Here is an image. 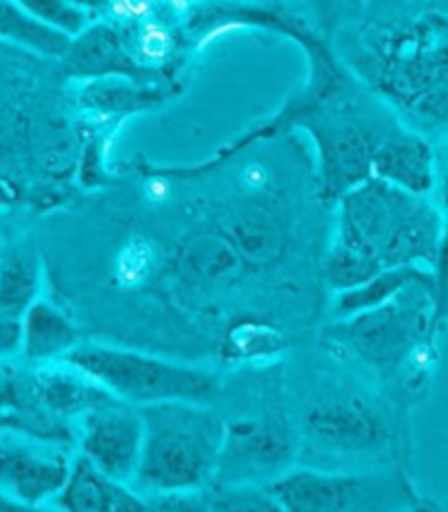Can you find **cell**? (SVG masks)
I'll return each instance as SVG.
<instances>
[{
    "instance_id": "cell-2",
    "label": "cell",
    "mask_w": 448,
    "mask_h": 512,
    "mask_svg": "<svg viewBox=\"0 0 448 512\" xmlns=\"http://www.w3.org/2000/svg\"><path fill=\"white\" fill-rule=\"evenodd\" d=\"M332 49L409 128L431 141L448 137V14L427 9L391 27L356 22Z\"/></svg>"
},
{
    "instance_id": "cell-20",
    "label": "cell",
    "mask_w": 448,
    "mask_h": 512,
    "mask_svg": "<svg viewBox=\"0 0 448 512\" xmlns=\"http://www.w3.org/2000/svg\"><path fill=\"white\" fill-rule=\"evenodd\" d=\"M435 146V176L431 198L440 211L442 220V238L440 253L435 262V324L438 330L444 328L448 321V137L433 141Z\"/></svg>"
},
{
    "instance_id": "cell-5",
    "label": "cell",
    "mask_w": 448,
    "mask_h": 512,
    "mask_svg": "<svg viewBox=\"0 0 448 512\" xmlns=\"http://www.w3.org/2000/svg\"><path fill=\"white\" fill-rule=\"evenodd\" d=\"M297 436L299 455L319 460L312 469L326 471H380L400 449L389 409L352 387H328L312 398Z\"/></svg>"
},
{
    "instance_id": "cell-26",
    "label": "cell",
    "mask_w": 448,
    "mask_h": 512,
    "mask_svg": "<svg viewBox=\"0 0 448 512\" xmlns=\"http://www.w3.org/2000/svg\"><path fill=\"white\" fill-rule=\"evenodd\" d=\"M0 512H60V510L47 504H25L0 493Z\"/></svg>"
},
{
    "instance_id": "cell-23",
    "label": "cell",
    "mask_w": 448,
    "mask_h": 512,
    "mask_svg": "<svg viewBox=\"0 0 448 512\" xmlns=\"http://www.w3.org/2000/svg\"><path fill=\"white\" fill-rule=\"evenodd\" d=\"M429 9V0H363L361 25L391 27L418 18Z\"/></svg>"
},
{
    "instance_id": "cell-3",
    "label": "cell",
    "mask_w": 448,
    "mask_h": 512,
    "mask_svg": "<svg viewBox=\"0 0 448 512\" xmlns=\"http://www.w3.org/2000/svg\"><path fill=\"white\" fill-rule=\"evenodd\" d=\"M332 209L330 238L363 253L376 269H435L442 220L431 196L411 194L380 178H369L347 192Z\"/></svg>"
},
{
    "instance_id": "cell-6",
    "label": "cell",
    "mask_w": 448,
    "mask_h": 512,
    "mask_svg": "<svg viewBox=\"0 0 448 512\" xmlns=\"http://www.w3.org/2000/svg\"><path fill=\"white\" fill-rule=\"evenodd\" d=\"M435 335V277H427L376 308L332 319L326 343L387 381L427 352Z\"/></svg>"
},
{
    "instance_id": "cell-11",
    "label": "cell",
    "mask_w": 448,
    "mask_h": 512,
    "mask_svg": "<svg viewBox=\"0 0 448 512\" xmlns=\"http://www.w3.org/2000/svg\"><path fill=\"white\" fill-rule=\"evenodd\" d=\"M71 84L82 124L110 139L115 137L123 121L172 102L185 88L183 82L141 84L123 80V77H104V80Z\"/></svg>"
},
{
    "instance_id": "cell-28",
    "label": "cell",
    "mask_w": 448,
    "mask_h": 512,
    "mask_svg": "<svg viewBox=\"0 0 448 512\" xmlns=\"http://www.w3.org/2000/svg\"><path fill=\"white\" fill-rule=\"evenodd\" d=\"M14 203H16L14 194H11V189H9V185L5 183V178L0 176V207H11Z\"/></svg>"
},
{
    "instance_id": "cell-14",
    "label": "cell",
    "mask_w": 448,
    "mask_h": 512,
    "mask_svg": "<svg viewBox=\"0 0 448 512\" xmlns=\"http://www.w3.org/2000/svg\"><path fill=\"white\" fill-rule=\"evenodd\" d=\"M372 172L374 178L411 194L431 196L435 176L433 141L400 121L376 148Z\"/></svg>"
},
{
    "instance_id": "cell-21",
    "label": "cell",
    "mask_w": 448,
    "mask_h": 512,
    "mask_svg": "<svg viewBox=\"0 0 448 512\" xmlns=\"http://www.w3.org/2000/svg\"><path fill=\"white\" fill-rule=\"evenodd\" d=\"M209 499L214 512H286L268 486L214 484Z\"/></svg>"
},
{
    "instance_id": "cell-25",
    "label": "cell",
    "mask_w": 448,
    "mask_h": 512,
    "mask_svg": "<svg viewBox=\"0 0 448 512\" xmlns=\"http://www.w3.org/2000/svg\"><path fill=\"white\" fill-rule=\"evenodd\" d=\"M22 321L0 315V359L20 350Z\"/></svg>"
},
{
    "instance_id": "cell-15",
    "label": "cell",
    "mask_w": 448,
    "mask_h": 512,
    "mask_svg": "<svg viewBox=\"0 0 448 512\" xmlns=\"http://www.w3.org/2000/svg\"><path fill=\"white\" fill-rule=\"evenodd\" d=\"M53 506L60 512H145V497L77 455Z\"/></svg>"
},
{
    "instance_id": "cell-27",
    "label": "cell",
    "mask_w": 448,
    "mask_h": 512,
    "mask_svg": "<svg viewBox=\"0 0 448 512\" xmlns=\"http://www.w3.org/2000/svg\"><path fill=\"white\" fill-rule=\"evenodd\" d=\"M71 3L75 7H80L82 11H86V14L95 20L97 16L104 18L110 11V7L115 5V0H71Z\"/></svg>"
},
{
    "instance_id": "cell-9",
    "label": "cell",
    "mask_w": 448,
    "mask_h": 512,
    "mask_svg": "<svg viewBox=\"0 0 448 512\" xmlns=\"http://www.w3.org/2000/svg\"><path fill=\"white\" fill-rule=\"evenodd\" d=\"M224 447L214 484L268 486L295 466L299 436L282 407L224 418Z\"/></svg>"
},
{
    "instance_id": "cell-19",
    "label": "cell",
    "mask_w": 448,
    "mask_h": 512,
    "mask_svg": "<svg viewBox=\"0 0 448 512\" xmlns=\"http://www.w3.org/2000/svg\"><path fill=\"white\" fill-rule=\"evenodd\" d=\"M427 277L435 275L431 269H422V266H396V269L380 271L372 280L352 288V291L334 295L330 306L332 319H345L363 313V310L376 308L389 302V299H394L413 282L427 280Z\"/></svg>"
},
{
    "instance_id": "cell-22",
    "label": "cell",
    "mask_w": 448,
    "mask_h": 512,
    "mask_svg": "<svg viewBox=\"0 0 448 512\" xmlns=\"http://www.w3.org/2000/svg\"><path fill=\"white\" fill-rule=\"evenodd\" d=\"M14 3L47 27L58 29L71 38L93 22V18L80 7H75L71 0H14Z\"/></svg>"
},
{
    "instance_id": "cell-4",
    "label": "cell",
    "mask_w": 448,
    "mask_h": 512,
    "mask_svg": "<svg viewBox=\"0 0 448 512\" xmlns=\"http://www.w3.org/2000/svg\"><path fill=\"white\" fill-rule=\"evenodd\" d=\"M143 453L134 488L145 497L214 486L224 447V416L211 403L141 407Z\"/></svg>"
},
{
    "instance_id": "cell-7",
    "label": "cell",
    "mask_w": 448,
    "mask_h": 512,
    "mask_svg": "<svg viewBox=\"0 0 448 512\" xmlns=\"http://www.w3.org/2000/svg\"><path fill=\"white\" fill-rule=\"evenodd\" d=\"M62 363L75 367L112 396L139 409L159 403L214 405L220 394L216 374L117 345L82 341L64 356Z\"/></svg>"
},
{
    "instance_id": "cell-10",
    "label": "cell",
    "mask_w": 448,
    "mask_h": 512,
    "mask_svg": "<svg viewBox=\"0 0 448 512\" xmlns=\"http://www.w3.org/2000/svg\"><path fill=\"white\" fill-rule=\"evenodd\" d=\"M80 455L95 469L123 484H134L143 453L141 409L110 398L80 420Z\"/></svg>"
},
{
    "instance_id": "cell-1",
    "label": "cell",
    "mask_w": 448,
    "mask_h": 512,
    "mask_svg": "<svg viewBox=\"0 0 448 512\" xmlns=\"http://www.w3.org/2000/svg\"><path fill=\"white\" fill-rule=\"evenodd\" d=\"M297 44L308 60L306 84L273 117L246 130L214 157H229L290 132H306L312 141L317 196L323 207L332 209L347 192L374 178L376 148L402 119L345 69L319 33L310 31Z\"/></svg>"
},
{
    "instance_id": "cell-29",
    "label": "cell",
    "mask_w": 448,
    "mask_h": 512,
    "mask_svg": "<svg viewBox=\"0 0 448 512\" xmlns=\"http://www.w3.org/2000/svg\"><path fill=\"white\" fill-rule=\"evenodd\" d=\"M429 9L440 11V14H448V0H429Z\"/></svg>"
},
{
    "instance_id": "cell-12",
    "label": "cell",
    "mask_w": 448,
    "mask_h": 512,
    "mask_svg": "<svg viewBox=\"0 0 448 512\" xmlns=\"http://www.w3.org/2000/svg\"><path fill=\"white\" fill-rule=\"evenodd\" d=\"M71 458L53 444L0 442V493L25 504H47L60 493Z\"/></svg>"
},
{
    "instance_id": "cell-13",
    "label": "cell",
    "mask_w": 448,
    "mask_h": 512,
    "mask_svg": "<svg viewBox=\"0 0 448 512\" xmlns=\"http://www.w3.org/2000/svg\"><path fill=\"white\" fill-rule=\"evenodd\" d=\"M60 71L69 82L104 80V77H123L141 84L152 82L130 55L123 49L119 33L108 18H95L82 33L71 38L64 58L58 60Z\"/></svg>"
},
{
    "instance_id": "cell-24",
    "label": "cell",
    "mask_w": 448,
    "mask_h": 512,
    "mask_svg": "<svg viewBox=\"0 0 448 512\" xmlns=\"http://www.w3.org/2000/svg\"><path fill=\"white\" fill-rule=\"evenodd\" d=\"M145 512H214L209 488L205 491H172L145 495Z\"/></svg>"
},
{
    "instance_id": "cell-18",
    "label": "cell",
    "mask_w": 448,
    "mask_h": 512,
    "mask_svg": "<svg viewBox=\"0 0 448 512\" xmlns=\"http://www.w3.org/2000/svg\"><path fill=\"white\" fill-rule=\"evenodd\" d=\"M0 42L47 60H62L71 36L27 14L14 0H0Z\"/></svg>"
},
{
    "instance_id": "cell-17",
    "label": "cell",
    "mask_w": 448,
    "mask_h": 512,
    "mask_svg": "<svg viewBox=\"0 0 448 512\" xmlns=\"http://www.w3.org/2000/svg\"><path fill=\"white\" fill-rule=\"evenodd\" d=\"M42 262L36 247L20 242L0 260V315L25 319L27 310L38 299Z\"/></svg>"
},
{
    "instance_id": "cell-16",
    "label": "cell",
    "mask_w": 448,
    "mask_h": 512,
    "mask_svg": "<svg viewBox=\"0 0 448 512\" xmlns=\"http://www.w3.org/2000/svg\"><path fill=\"white\" fill-rule=\"evenodd\" d=\"M82 332L71 315L58 304L36 299L22 319L20 352L31 363L64 361V356L80 345Z\"/></svg>"
},
{
    "instance_id": "cell-8",
    "label": "cell",
    "mask_w": 448,
    "mask_h": 512,
    "mask_svg": "<svg viewBox=\"0 0 448 512\" xmlns=\"http://www.w3.org/2000/svg\"><path fill=\"white\" fill-rule=\"evenodd\" d=\"M286 512H400L416 504L400 471H326L293 466L268 484Z\"/></svg>"
}]
</instances>
